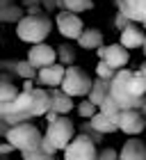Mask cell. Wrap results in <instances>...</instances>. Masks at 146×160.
<instances>
[{
	"label": "cell",
	"instance_id": "cell-3",
	"mask_svg": "<svg viewBox=\"0 0 146 160\" xmlns=\"http://www.w3.org/2000/svg\"><path fill=\"white\" fill-rule=\"evenodd\" d=\"M91 87H94V80L91 76L87 73L85 69L71 64L66 67V76H64V82H62V92H66L69 96H89L91 94Z\"/></svg>",
	"mask_w": 146,
	"mask_h": 160
},
{
	"label": "cell",
	"instance_id": "cell-31",
	"mask_svg": "<svg viewBox=\"0 0 146 160\" xmlns=\"http://www.w3.org/2000/svg\"><path fill=\"white\" fill-rule=\"evenodd\" d=\"M36 87H34V80H23V89L21 92H34Z\"/></svg>",
	"mask_w": 146,
	"mask_h": 160
},
{
	"label": "cell",
	"instance_id": "cell-22",
	"mask_svg": "<svg viewBox=\"0 0 146 160\" xmlns=\"http://www.w3.org/2000/svg\"><path fill=\"white\" fill-rule=\"evenodd\" d=\"M121 110H123V108H121V105L114 101V96H112V94H110V96L103 101V103H100V112H103L105 117L114 119L116 123H119V114H121Z\"/></svg>",
	"mask_w": 146,
	"mask_h": 160
},
{
	"label": "cell",
	"instance_id": "cell-23",
	"mask_svg": "<svg viewBox=\"0 0 146 160\" xmlns=\"http://www.w3.org/2000/svg\"><path fill=\"white\" fill-rule=\"evenodd\" d=\"M98 112H100V108H98L96 103H94V101H91L89 96H87V98L82 101V103L78 105V114H80L82 119H91V117H96Z\"/></svg>",
	"mask_w": 146,
	"mask_h": 160
},
{
	"label": "cell",
	"instance_id": "cell-12",
	"mask_svg": "<svg viewBox=\"0 0 146 160\" xmlns=\"http://www.w3.org/2000/svg\"><path fill=\"white\" fill-rule=\"evenodd\" d=\"M144 41H146V34L144 30L139 28V23H130L128 28H123L121 30V37H119V43H123L128 50H133V48H142L144 46Z\"/></svg>",
	"mask_w": 146,
	"mask_h": 160
},
{
	"label": "cell",
	"instance_id": "cell-4",
	"mask_svg": "<svg viewBox=\"0 0 146 160\" xmlns=\"http://www.w3.org/2000/svg\"><path fill=\"white\" fill-rule=\"evenodd\" d=\"M73 133H75V126H73V121L66 117V114H62L57 121L48 123L46 126V133H43V137L53 144V147L60 151V149H66L71 140H73Z\"/></svg>",
	"mask_w": 146,
	"mask_h": 160
},
{
	"label": "cell",
	"instance_id": "cell-6",
	"mask_svg": "<svg viewBox=\"0 0 146 160\" xmlns=\"http://www.w3.org/2000/svg\"><path fill=\"white\" fill-rule=\"evenodd\" d=\"M55 23H57V30H60L62 37L73 39V41H78L80 34L85 32V23H82V18H80V14H75V12L62 9L55 16Z\"/></svg>",
	"mask_w": 146,
	"mask_h": 160
},
{
	"label": "cell",
	"instance_id": "cell-33",
	"mask_svg": "<svg viewBox=\"0 0 146 160\" xmlns=\"http://www.w3.org/2000/svg\"><path fill=\"white\" fill-rule=\"evenodd\" d=\"M7 5H14L12 0H0V7H7Z\"/></svg>",
	"mask_w": 146,
	"mask_h": 160
},
{
	"label": "cell",
	"instance_id": "cell-35",
	"mask_svg": "<svg viewBox=\"0 0 146 160\" xmlns=\"http://www.w3.org/2000/svg\"><path fill=\"white\" fill-rule=\"evenodd\" d=\"M142 112H144V117H146V101H144V105H142Z\"/></svg>",
	"mask_w": 146,
	"mask_h": 160
},
{
	"label": "cell",
	"instance_id": "cell-16",
	"mask_svg": "<svg viewBox=\"0 0 146 160\" xmlns=\"http://www.w3.org/2000/svg\"><path fill=\"white\" fill-rule=\"evenodd\" d=\"M89 128H94L96 133H103V135H112V133H116L119 130V123H116L114 119H110V117H105L103 112H98L96 117H91L89 119V123H87Z\"/></svg>",
	"mask_w": 146,
	"mask_h": 160
},
{
	"label": "cell",
	"instance_id": "cell-15",
	"mask_svg": "<svg viewBox=\"0 0 146 160\" xmlns=\"http://www.w3.org/2000/svg\"><path fill=\"white\" fill-rule=\"evenodd\" d=\"M78 46L85 50H98L103 46V32L96 30V28H85V32L78 39Z\"/></svg>",
	"mask_w": 146,
	"mask_h": 160
},
{
	"label": "cell",
	"instance_id": "cell-10",
	"mask_svg": "<svg viewBox=\"0 0 146 160\" xmlns=\"http://www.w3.org/2000/svg\"><path fill=\"white\" fill-rule=\"evenodd\" d=\"M116 7L133 23H139L146 28V0H116Z\"/></svg>",
	"mask_w": 146,
	"mask_h": 160
},
{
	"label": "cell",
	"instance_id": "cell-36",
	"mask_svg": "<svg viewBox=\"0 0 146 160\" xmlns=\"http://www.w3.org/2000/svg\"><path fill=\"white\" fill-rule=\"evenodd\" d=\"M142 50H144V55H146V41H144V46H142Z\"/></svg>",
	"mask_w": 146,
	"mask_h": 160
},
{
	"label": "cell",
	"instance_id": "cell-27",
	"mask_svg": "<svg viewBox=\"0 0 146 160\" xmlns=\"http://www.w3.org/2000/svg\"><path fill=\"white\" fill-rule=\"evenodd\" d=\"M98 160H119V151H114L112 147H105L98 151Z\"/></svg>",
	"mask_w": 146,
	"mask_h": 160
},
{
	"label": "cell",
	"instance_id": "cell-8",
	"mask_svg": "<svg viewBox=\"0 0 146 160\" xmlns=\"http://www.w3.org/2000/svg\"><path fill=\"white\" fill-rule=\"evenodd\" d=\"M57 50L48 43H34L27 50V62L32 64L34 69H43V67H50V64H57Z\"/></svg>",
	"mask_w": 146,
	"mask_h": 160
},
{
	"label": "cell",
	"instance_id": "cell-26",
	"mask_svg": "<svg viewBox=\"0 0 146 160\" xmlns=\"http://www.w3.org/2000/svg\"><path fill=\"white\" fill-rule=\"evenodd\" d=\"M21 156H23V160H55V156L46 153L43 149H39V151H27V153H21Z\"/></svg>",
	"mask_w": 146,
	"mask_h": 160
},
{
	"label": "cell",
	"instance_id": "cell-25",
	"mask_svg": "<svg viewBox=\"0 0 146 160\" xmlns=\"http://www.w3.org/2000/svg\"><path fill=\"white\" fill-rule=\"evenodd\" d=\"M96 76H98V78H105V80H112V78L116 76V69H112L105 60H100L98 67H96Z\"/></svg>",
	"mask_w": 146,
	"mask_h": 160
},
{
	"label": "cell",
	"instance_id": "cell-28",
	"mask_svg": "<svg viewBox=\"0 0 146 160\" xmlns=\"http://www.w3.org/2000/svg\"><path fill=\"white\" fill-rule=\"evenodd\" d=\"M130 23H133V21H130V18H128V16H126L123 12H119V14H116V18H114V25L119 28V32L123 30V28H128Z\"/></svg>",
	"mask_w": 146,
	"mask_h": 160
},
{
	"label": "cell",
	"instance_id": "cell-1",
	"mask_svg": "<svg viewBox=\"0 0 146 160\" xmlns=\"http://www.w3.org/2000/svg\"><path fill=\"white\" fill-rule=\"evenodd\" d=\"M5 140L12 142L16 147V151L27 153V151H39L41 149L43 133L32 121H23V123H16V126H9V130L5 133Z\"/></svg>",
	"mask_w": 146,
	"mask_h": 160
},
{
	"label": "cell",
	"instance_id": "cell-13",
	"mask_svg": "<svg viewBox=\"0 0 146 160\" xmlns=\"http://www.w3.org/2000/svg\"><path fill=\"white\" fill-rule=\"evenodd\" d=\"M2 69H9L14 76H18V78H23V80H34V78H39V69H34L27 60H5L2 62Z\"/></svg>",
	"mask_w": 146,
	"mask_h": 160
},
{
	"label": "cell",
	"instance_id": "cell-17",
	"mask_svg": "<svg viewBox=\"0 0 146 160\" xmlns=\"http://www.w3.org/2000/svg\"><path fill=\"white\" fill-rule=\"evenodd\" d=\"M110 92H112V80H105V78H98L94 80V87H91V94H89V98L100 108V103L110 96Z\"/></svg>",
	"mask_w": 146,
	"mask_h": 160
},
{
	"label": "cell",
	"instance_id": "cell-14",
	"mask_svg": "<svg viewBox=\"0 0 146 160\" xmlns=\"http://www.w3.org/2000/svg\"><path fill=\"white\" fill-rule=\"evenodd\" d=\"M119 160H146V144L142 140H128L119 151Z\"/></svg>",
	"mask_w": 146,
	"mask_h": 160
},
{
	"label": "cell",
	"instance_id": "cell-21",
	"mask_svg": "<svg viewBox=\"0 0 146 160\" xmlns=\"http://www.w3.org/2000/svg\"><path fill=\"white\" fill-rule=\"evenodd\" d=\"M60 7L66 9V12L82 14V12H89L94 7V0H60Z\"/></svg>",
	"mask_w": 146,
	"mask_h": 160
},
{
	"label": "cell",
	"instance_id": "cell-20",
	"mask_svg": "<svg viewBox=\"0 0 146 160\" xmlns=\"http://www.w3.org/2000/svg\"><path fill=\"white\" fill-rule=\"evenodd\" d=\"M23 16H27V14L21 9L18 5H7V7H0V21L2 23H18Z\"/></svg>",
	"mask_w": 146,
	"mask_h": 160
},
{
	"label": "cell",
	"instance_id": "cell-11",
	"mask_svg": "<svg viewBox=\"0 0 146 160\" xmlns=\"http://www.w3.org/2000/svg\"><path fill=\"white\" fill-rule=\"evenodd\" d=\"M64 76H66V67H64L62 62L39 69V82L43 87H53V89H55V87H62Z\"/></svg>",
	"mask_w": 146,
	"mask_h": 160
},
{
	"label": "cell",
	"instance_id": "cell-18",
	"mask_svg": "<svg viewBox=\"0 0 146 160\" xmlns=\"http://www.w3.org/2000/svg\"><path fill=\"white\" fill-rule=\"evenodd\" d=\"M50 98H53V110L55 112L69 114L73 110V96H69L66 92H62V87L55 89V92H50Z\"/></svg>",
	"mask_w": 146,
	"mask_h": 160
},
{
	"label": "cell",
	"instance_id": "cell-24",
	"mask_svg": "<svg viewBox=\"0 0 146 160\" xmlns=\"http://www.w3.org/2000/svg\"><path fill=\"white\" fill-rule=\"evenodd\" d=\"M57 53H60V62L64 64V67H71L73 60H75V53H73V48L69 46V43H62V46L57 48Z\"/></svg>",
	"mask_w": 146,
	"mask_h": 160
},
{
	"label": "cell",
	"instance_id": "cell-29",
	"mask_svg": "<svg viewBox=\"0 0 146 160\" xmlns=\"http://www.w3.org/2000/svg\"><path fill=\"white\" fill-rule=\"evenodd\" d=\"M41 5H43L46 12H53L55 7H60V0H41Z\"/></svg>",
	"mask_w": 146,
	"mask_h": 160
},
{
	"label": "cell",
	"instance_id": "cell-2",
	"mask_svg": "<svg viewBox=\"0 0 146 160\" xmlns=\"http://www.w3.org/2000/svg\"><path fill=\"white\" fill-rule=\"evenodd\" d=\"M50 30H53V21H50L48 16H43V14H39V16L27 14V16H23L16 23V37L21 41L30 43V46L43 43L46 37L50 34Z\"/></svg>",
	"mask_w": 146,
	"mask_h": 160
},
{
	"label": "cell",
	"instance_id": "cell-5",
	"mask_svg": "<svg viewBox=\"0 0 146 160\" xmlns=\"http://www.w3.org/2000/svg\"><path fill=\"white\" fill-rule=\"evenodd\" d=\"M64 160H98L96 140L89 133H80L64 149Z\"/></svg>",
	"mask_w": 146,
	"mask_h": 160
},
{
	"label": "cell",
	"instance_id": "cell-9",
	"mask_svg": "<svg viewBox=\"0 0 146 160\" xmlns=\"http://www.w3.org/2000/svg\"><path fill=\"white\" fill-rule=\"evenodd\" d=\"M119 130L126 135H139L146 130V117L142 110H121L119 114Z\"/></svg>",
	"mask_w": 146,
	"mask_h": 160
},
{
	"label": "cell",
	"instance_id": "cell-30",
	"mask_svg": "<svg viewBox=\"0 0 146 160\" xmlns=\"http://www.w3.org/2000/svg\"><path fill=\"white\" fill-rule=\"evenodd\" d=\"M14 149H16V147H14L12 142H7V140H5L2 144H0V153H2V156H7V153H12Z\"/></svg>",
	"mask_w": 146,
	"mask_h": 160
},
{
	"label": "cell",
	"instance_id": "cell-7",
	"mask_svg": "<svg viewBox=\"0 0 146 160\" xmlns=\"http://www.w3.org/2000/svg\"><path fill=\"white\" fill-rule=\"evenodd\" d=\"M98 57L100 60H105L112 69H126V64L130 60V55H128V48L123 46V43H110V46H100L98 50Z\"/></svg>",
	"mask_w": 146,
	"mask_h": 160
},
{
	"label": "cell",
	"instance_id": "cell-19",
	"mask_svg": "<svg viewBox=\"0 0 146 160\" xmlns=\"http://www.w3.org/2000/svg\"><path fill=\"white\" fill-rule=\"evenodd\" d=\"M18 87L9 80V73L0 76V103H12V101L18 98Z\"/></svg>",
	"mask_w": 146,
	"mask_h": 160
},
{
	"label": "cell",
	"instance_id": "cell-34",
	"mask_svg": "<svg viewBox=\"0 0 146 160\" xmlns=\"http://www.w3.org/2000/svg\"><path fill=\"white\" fill-rule=\"evenodd\" d=\"M139 71H142V73H144V76H146V60H144V62H142V67H139Z\"/></svg>",
	"mask_w": 146,
	"mask_h": 160
},
{
	"label": "cell",
	"instance_id": "cell-32",
	"mask_svg": "<svg viewBox=\"0 0 146 160\" xmlns=\"http://www.w3.org/2000/svg\"><path fill=\"white\" fill-rule=\"evenodd\" d=\"M25 7H32V5H41V0H21Z\"/></svg>",
	"mask_w": 146,
	"mask_h": 160
}]
</instances>
